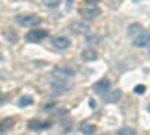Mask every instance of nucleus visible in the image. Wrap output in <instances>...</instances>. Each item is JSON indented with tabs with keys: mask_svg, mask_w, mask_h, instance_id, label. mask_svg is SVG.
Here are the masks:
<instances>
[{
	"mask_svg": "<svg viewBox=\"0 0 150 135\" xmlns=\"http://www.w3.org/2000/svg\"><path fill=\"white\" fill-rule=\"evenodd\" d=\"M42 3L48 8H57L59 3H60V0H42Z\"/></svg>",
	"mask_w": 150,
	"mask_h": 135,
	"instance_id": "nucleus-19",
	"label": "nucleus"
},
{
	"mask_svg": "<svg viewBox=\"0 0 150 135\" xmlns=\"http://www.w3.org/2000/svg\"><path fill=\"white\" fill-rule=\"evenodd\" d=\"M72 87L74 86L69 80H53L51 83V89L56 95H63L66 92H71Z\"/></svg>",
	"mask_w": 150,
	"mask_h": 135,
	"instance_id": "nucleus-1",
	"label": "nucleus"
},
{
	"mask_svg": "<svg viewBox=\"0 0 150 135\" xmlns=\"http://www.w3.org/2000/svg\"><path fill=\"white\" fill-rule=\"evenodd\" d=\"M51 45L56 48V50H68L71 47V41L69 38H65V36H57L51 41Z\"/></svg>",
	"mask_w": 150,
	"mask_h": 135,
	"instance_id": "nucleus-8",
	"label": "nucleus"
},
{
	"mask_svg": "<svg viewBox=\"0 0 150 135\" xmlns=\"http://www.w3.org/2000/svg\"><path fill=\"white\" fill-rule=\"evenodd\" d=\"M141 32H143V27H141V24H138V23H132V24L128 26V35L132 36V38L138 36Z\"/></svg>",
	"mask_w": 150,
	"mask_h": 135,
	"instance_id": "nucleus-14",
	"label": "nucleus"
},
{
	"mask_svg": "<svg viewBox=\"0 0 150 135\" xmlns=\"http://www.w3.org/2000/svg\"><path fill=\"white\" fill-rule=\"evenodd\" d=\"M80 14L86 18V20H93L96 17H99V14H101V9H99L98 6L95 5H86L80 9Z\"/></svg>",
	"mask_w": 150,
	"mask_h": 135,
	"instance_id": "nucleus-3",
	"label": "nucleus"
},
{
	"mask_svg": "<svg viewBox=\"0 0 150 135\" xmlns=\"http://www.w3.org/2000/svg\"><path fill=\"white\" fill-rule=\"evenodd\" d=\"M6 35H8V38H9L11 42H15V41H17L15 36H12V35H15V32L12 30V29H8V30H6Z\"/></svg>",
	"mask_w": 150,
	"mask_h": 135,
	"instance_id": "nucleus-20",
	"label": "nucleus"
},
{
	"mask_svg": "<svg viewBox=\"0 0 150 135\" xmlns=\"http://www.w3.org/2000/svg\"><path fill=\"white\" fill-rule=\"evenodd\" d=\"M149 113H150V107H149Z\"/></svg>",
	"mask_w": 150,
	"mask_h": 135,
	"instance_id": "nucleus-24",
	"label": "nucleus"
},
{
	"mask_svg": "<svg viewBox=\"0 0 150 135\" xmlns=\"http://www.w3.org/2000/svg\"><path fill=\"white\" fill-rule=\"evenodd\" d=\"M122 98V92L120 90H112V92H108L104 95V101L107 104H112V102H117Z\"/></svg>",
	"mask_w": 150,
	"mask_h": 135,
	"instance_id": "nucleus-12",
	"label": "nucleus"
},
{
	"mask_svg": "<svg viewBox=\"0 0 150 135\" xmlns=\"http://www.w3.org/2000/svg\"><path fill=\"white\" fill-rule=\"evenodd\" d=\"M71 30L77 35H84L89 32V26H87L86 23H78V21H74L71 24Z\"/></svg>",
	"mask_w": 150,
	"mask_h": 135,
	"instance_id": "nucleus-11",
	"label": "nucleus"
},
{
	"mask_svg": "<svg viewBox=\"0 0 150 135\" xmlns=\"http://www.w3.org/2000/svg\"><path fill=\"white\" fill-rule=\"evenodd\" d=\"M93 2H98V0H93Z\"/></svg>",
	"mask_w": 150,
	"mask_h": 135,
	"instance_id": "nucleus-25",
	"label": "nucleus"
},
{
	"mask_svg": "<svg viewBox=\"0 0 150 135\" xmlns=\"http://www.w3.org/2000/svg\"><path fill=\"white\" fill-rule=\"evenodd\" d=\"M27 128L30 131H41V129H45V128H50V122H42L41 120H38V119H33L30 120L29 123H27Z\"/></svg>",
	"mask_w": 150,
	"mask_h": 135,
	"instance_id": "nucleus-9",
	"label": "nucleus"
},
{
	"mask_svg": "<svg viewBox=\"0 0 150 135\" xmlns=\"http://www.w3.org/2000/svg\"><path fill=\"white\" fill-rule=\"evenodd\" d=\"M17 21L20 23V26L23 27H36L42 23L41 17H38L35 14H30V15H18L17 17Z\"/></svg>",
	"mask_w": 150,
	"mask_h": 135,
	"instance_id": "nucleus-2",
	"label": "nucleus"
},
{
	"mask_svg": "<svg viewBox=\"0 0 150 135\" xmlns=\"http://www.w3.org/2000/svg\"><path fill=\"white\" fill-rule=\"evenodd\" d=\"M102 135H111V134H102Z\"/></svg>",
	"mask_w": 150,
	"mask_h": 135,
	"instance_id": "nucleus-22",
	"label": "nucleus"
},
{
	"mask_svg": "<svg viewBox=\"0 0 150 135\" xmlns=\"http://www.w3.org/2000/svg\"><path fill=\"white\" fill-rule=\"evenodd\" d=\"M15 125V119L14 117H6V119H2L0 120V134L3 132H8L14 128Z\"/></svg>",
	"mask_w": 150,
	"mask_h": 135,
	"instance_id": "nucleus-10",
	"label": "nucleus"
},
{
	"mask_svg": "<svg viewBox=\"0 0 150 135\" xmlns=\"http://www.w3.org/2000/svg\"><path fill=\"white\" fill-rule=\"evenodd\" d=\"M80 129H81V132L84 135H93L95 131H96V126L92 125V123H89V122H84V123H81Z\"/></svg>",
	"mask_w": 150,
	"mask_h": 135,
	"instance_id": "nucleus-15",
	"label": "nucleus"
},
{
	"mask_svg": "<svg viewBox=\"0 0 150 135\" xmlns=\"http://www.w3.org/2000/svg\"><path fill=\"white\" fill-rule=\"evenodd\" d=\"M48 36V30H42V29H32L27 36H26V39L29 42H39L42 39H45Z\"/></svg>",
	"mask_w": 150,
	"mask_h": 135,
	"instance_id": "nucleus-4",
	"label": "nucleus"
},
{
	"mask_svg": "<svg viewBox=\"0 0 150 135\" xmlns=\"http://www.w3.org/2000/svg\"><path fill=\"white\" fill-rule=\"evenodd\" d=\"M116 134H117V135H137V132H135L132 128H128V126L117 129V132H116Z\"/></svg>",
	"mask_w": 150,
	"mask_h": 135,
	"instance_id": "nucleus-18",
	"label": "nucleus"
},
{
	"mask_svg": "<svg viewBox=\"0 0 150 135\" xmlns=\"http://www.w3.org/2000/svg\"><path fill=\"white\" fill-rule=\"evenodd\" d=\"M51 77H54V80H68L71 77H74V72L71 69H66V68H54V71L51 72Z\"/></svg>",
	"mask_w": 150,
	"mask_h": 135,
	"instance_id": "nucleus-6",
	"label": "nucleus"
},
{
	"mask_svg": "<svg viewBox=\"0 0 150 135\" xmlns=\"http://www.w3.org/2000/svg\"><path fill=\"white\" fill-rule=\"evenodd\" d=\"M134 92L138 93V95H143V93L146 92V87H144V86H137V87L134 89Z\"/></svg>",
	"mask_w": 150,
	"mask_h": 135,
	"instance_id": "nucleus-21",
	"label": "nucleus"
},
{
	"mask_svg": "<svg viewBox=\"0 0 150 135\" xmlns=\"http://www.w3.org/2000/svg\"><path fill=\"white\" fill-rule=\"evenodd\" d=\"M150 45V32H141L134 39V47L137 48H146Z\"/></svg>",
	"mask_w": 150,
	"mask_h": 135,
	"instance_id": "nucleus-5",
	"label": "nucleus"
},
{
	"mask_svg": "<svg viewBox=\"0 0 150 135\" xmlns=\"http://www.w3.org/2000/svg\"><path fill=\"white\" fill-rule=\"evenodd\" d=\"M86 42L89 44L90 47H98L99 44H101V38H99L98 35H90L86 38Z\"/></svg>",
	"mask_w": 150,
	"mask_h": 135,
	"instance_id": "nucleus-16",
	"label": "nucleus"
},
{
	"mask_svg": "<svg viewBox=\"0 0 150 135\" xmlns=\"http://www.w3.org/2000/svg\"><path fill=\"white\" fill-rule=\"evenodd\" d=\"M32 104H33V99L30 96H26V95H23L18 99V105L20 107H27V105H32Z\"/></svg>",
	"mask_w": 150,
	"mask_h": 135,
	"instance_id": "nucleus-17",
	"label": "nucleus"
},
{
	"mask_svg": "<svg viewBox=\"0 0 150 135\" xmlns=\"http://www.w3.org/2000/svg\"><path fill=\"white\" fill-rule=\"evenodd\" d=\"M149 57H150V50H149Z\"/></svg>",
	"mask_w": 150,
	"mask_h": 135,
	"instance_id": "nucleus-23",
	"label": "nucleus"
},
{
	"mask_svg": "<svg viewBox=\"0 0 150 135\" xmlns=\"http://www.w3.org/2000/svg\"><path fill=\"white\" fill-rule=\"evenodd\" d=\"M81 59L84 60V62H93V60L98 59V54H96V51L93 50V48H87V50H84L81 53Z\"/></svg>",
	"mask_w": 150,
	"mask_h": 135,
	"instance_id": "nucleus-13",
	"label": "nucleus"
},
{
	"mask_svg": "<svg viewBox=\"0 0 150 135\" xmlns=\"http://www.w3.org/2000/svg\"><path fill=\"white\" fill-rule=\"evenodd\" d=\"M110 86H111V83H110V80L108 78H102V80H99L98 83H95V86H93V90L98 93V95H105V93H108V90H110Z\"/></svg>",
	"mask_w": 150,
	"mask_h": 135,
	"instance_id": "nucleus-7",
	"label": "nucleus"
}]
</instances>
